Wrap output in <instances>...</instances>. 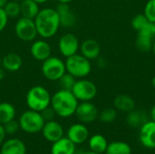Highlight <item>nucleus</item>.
<instances>
[{
	"mask_svg": "<svg viewBox=\"0 0 155 154\" xmlns=\"http://www.w3.org/2000/svg\"><path fill=\"white\" fill-rule=\"evenodd\" d=\"M45 121L41 115L40 112L28 109L25 111L18 119L20 129L26 133H40L44 127Z\"/></svg>",
	"mask_w": 155,
	"mask_h": 154,
	"instance_id": "5",
	"label": "nucleus"
},
{
	"mask_svg": "<svg viewBox=\"0 0 155 154\" xmlns=\"http://www.w3.org/2000/svg\"><path fill=\"white\" fill-rule=\"evenodd\" d=\"M72 93L80 102H91L97 94V87L92 81L81 78L76 80Z\"/></svg>",
	"mask_w": 155,
	"mask_h": 154,
	"instance_id": "7",
	"label": "nucleus"
},
{
	"mask_svg": "<svg viewBox=\"0 0 155 154\" xmlns=\"http://www.w3.org/2000/svg\"><path fill=\"white\" fill-rule=\"evenodd\" d=\"M8 0H0V8H3L5 6V5L7 3Z\"/></svg>",
	"mask_w": 155,
	"mask_h": 154,
	"instance_id": "40",
	"label": "nucleus"
},
{
	"mask_svg": "<svg viewBox=\"0 0 155 154\" xmlns=\"http://www.w3.org/2000/svg\"><path fill=\"white\" fill-rule=\"evenodd\" d=\"M79 101L74 95L72 91L60 89L51 97V107L55 114L61 118H69L75 113Z\"/></svg>",
	"mask_w": 155,
	"mask_h": 154,
	"instance_id": "2",
	"label": "nucleus"
},
{
	"mask_svg": "<svg viewBox=\"0 0 155 154\" xmlns=\"http://www.w3.org/2000/svg\"><path fill=\"white\" fill-rule=\"evenodd\" d=\"M22 65L23 59L15 53H9L2 57V67L7 72H17Z\"/></svg>",
	"mask_w": 155,
	"mask_h": 154,
	"instance_id": "19",
	"label": "nucleus"
},
{
	"mask_svg": "<svg viewBox=\"0 0 155 154\" xmlns=\"http://www.w3.org/2000/svg\"><path fill=\"white\" fill-rule=\"evenodd\" d=\"M43 137L49 143H54L64 136V130L61 123L54 120L45 123L41 131Z\"/></svg>",
	"mask_w": 155,
	"mask_h": 154,
	"instance_id": "11",
	"label": "nucleus"
},
{
	"mask_svg": "<svg viewBox=\"0 0 155 154\" xmlns=\"http://www.w3.org/2000/svg\"><path fill=\"white\" fill-rule=\"evenodd\" d=\"M30 53L35 60L44 62L45 60L51 56L52 47L49 44V43L45 41V39L42 38L33 41L30 47Z\"/></svg>",
	"mask_w": 155,
	"mask_h": 154,
	"instance_id": "12",
	"label": "nucleus"
},
{
	"mask_svg": "<svg viewBox=\"0 0 155 154\" xmlns=\"http://www.w3.org/2000/svg\"><path fill=\"white\" fill-rule=\"evenodd\" d=\"M5 70L3 67H1L0 68V81L3 80L5 78Z\"/></svg>",
	"mask_w": 155,
	"mask_h": 154,
	"instance_id": "38",
	"label": "nucleus"
},
{
	"mask_svg": "<svg viewBox=\"0 0 155 154\" xmlns=\"http://www.w3.org/2000/svg\"><path fill=\"white\" fill-rule=\"evenodd\" d=\"M55 10L59 16L60 25L65 28H71L76 24V15L69 6V4H58Z\"/></svg>",
	"mask_w": 155,
	"mask_h": 154,
	"instance_id": "15",
	"label": "nucleus"
},
{
	"mask_svg": "<svg viewBox=\"0 0 155 154\" xmlns=\"http://www.w3.org/2000/svg\"><path fill=\"white\" fill-rule=\"evenodd\" d=\"M37 34L43 39H49L54 36L59 28L60 21L55 8L45 7L40 9L37 15L34 19Z\"/></svg>",
	"mask_w": 155,
	"mask_h": 154,
	"instance_id": "1",
	"label": "nucleus"
},
{
	"mask_svg": "<svg viewBox=\"0 0 155 154\" xmlns=\"http://www.w3.org/2000/svg\"><path fill=\"white\" fill-rule=\"evenodd\" d=\"M66 73L72 74L76 79L85 78L92 72L91 61L81 54H75L65 59Z\"/></svg>",
	"mask_w": 155,
	"mask_h": 154,
	"instance_id": "4",
	"label": "nucleus"
},
{
	"mask_svg": "<svg viewBox=\"0 0 155 154\" xmlns=\"http://www.w3.org/2000/svg\"><path fill=\"white\" fill-rule=\"evenodd\" d=\"M105 154H132V148L125 142L115 141L108 143Z\"/></svg>",
	"mask_w": 155,
	"mask_h": 154,
	"instance_id": "26",
	"label": "nucleus"
},
{
	"mask_svg": "<svg viewBox=\"0 0 155 154\" xmlns=\"http://www.w3.org/2000/svg\"><path fill=\"white\" fill-rule=\"evenodd\" d=\"M74 154H100V153H97V152H93V151H89V152H81V153H75Z\"/></svg>",
	"mask_w": 155,
	"mask_h": 154,
	"instance_id": "41",
	"label": "nucleus"
},
{
	"mask_svg": "<svg viewBox=\"0 0 155 154\" xmlns=\"http://www.w3.org/2000/svg\"><path fill=\"white\" fill-rule=\"evenodd\" d=\"M4 128H5V133L6 135H13L15 133H16L18 132V130L20 129L19 127V123H18V121H15V119L5 123L4 124Z\"/></svg>",
	"mask_w": 155,
	"mask_h": 154,
	"instance_id": "32",
	"label": "nucleus"
},
{
	"mask_svg": "<svg viewBox=\"0 0 155 154\" xmlns=\"http://www.w3.org/2000/svg\"><path fill=\"white\" fill-rule=\"evenodd\" d=\"M13 1H16V2H20V1H22V0H13Z\"/></svg>",
	"mask_w": 155,
	"mask_h": 154,
	"instance_id": "46",
	"label": "nucleus"
},
{
	"mask_svg": "<svg viewBox=\"0 0 155 154\" xmlns=\"http://www.w3.org/2000/svg\"><path fill=\"white\" fill-rule=\"evenodd\" d=\"M52 95L48 90L42 85H35L31 87L25 95V103L28 109L42 112L46 107L50 106Z\"/></svg>",
	"mask_w": 155,
	"mask_h": 154,
	"instance_id": "3",
	"label": "nucleus"
},
{
	"mask_svg": "<svg viewBox=\"0 0 155 154\" xmlns=\"http://www.w3.org/2000/svg\"><path fill=\"white\" fill-rule=\"evenodd\" d=\"M41 72L44 77L49 81H58L65 73V63L56 56H50L42 62Z\"/></svg>",
	"mask_w": 155,
	"mask_h": 154,
	"instance_id": "6",
	"label": "nucleus"
},
{
	"mask_svg": "<svg viewBox=\"0 0 155 154\" xmlns=\"http://www.w3.org/2000/svg\"><path fill=\"white\" fill-rule=\"evenodd\" d=\"M2 67V57L0 56V68Z\"/></svg>",
	"mask_w": 155,
	"mask_h": 154,
	"instance_id": "45",
	"label": "nucleus"
},
{
	"mask_svg": "<svg viewBox=\"0 0 155 154\" xmlns=\"http://www.w3.org/2000/svg\"><path fill=\"white\" fill-rule=\"evenodd\" d=\"M142 31H144L149 35H151L152 37L155 38V22H149L147 26Z\"/></svg>",
	"mask_w": 155,
	"mask_h": 154,
	"instance_id": "35",
	"label": "nucleus"
},
{
	"mask_svg": "<svg viewBox=\"0 0 155 154\" xmlns=\"http://www.w3.org/2000/svg\"><path fill=\"white\" fill-rule=\"evenodd\" d=\"M66 137L75 145L83 144L89 139V130L84 123H74L68 128L66 132Z\"/></svg>",
	"mask_w": 155,
	"mask_h": 154,
	"instance_id": "13",
	"label": "nucleus"
},
{
	"mask_svg": "<svg viewBox=\"0 0 155 154\" xmlns=\"http://www.w3.org/2000/svg\"><path fill=\"white\" fill-rule=\"evenodd\" d=\"M152 52H153V54L155 55V39L154 41H153V48H152Z\"/></svg>",
	"mask_w": 155,
	"mask_h": 154,
	"instance_id": "43",
	"label": "nucleus"
},
{
	"mask_svg": "<svg viewBox=\"0 0 155 154\" xmlns=\"http://www.w3.org/2000/svg\"><path fill=\"white\" fill-rule=\"evenodd\" d=\"M143 14L150 22H155V0H149L146 3Z\"/></svg>",
	"mask_w": 155,
	"mask_h": 154,
	"instance_id": "31",
	"label": "nucleus"
},
{
	"mask_svg": "<svg viewBox=\"0 0 155 154\" xmlns=\"http://www.w3.org/2000/svg\"><path fill=\"white\" fill-rule=\"evenodd\" d=\"M58 49L60 54L67 58L78 53L80 49V43L75 34L66 33L63 34L58 41Z\"/></svg>",
	"mask_w": 155,
	"mask_h": 154,
	"instance_id": "9",
	"label": "nucleus"
},
{
	"mask_svg": "<svg viewBox=\"0 0 155 154\" xmlns=\"http://www.w3.org/2000/svg\"><path fill=\"white\" fill-rule=\"evenodd\" d=\"M114 108L124 113H129L135 109V101L127 94H119L114 100Z\"/></svg>",
	"mask_w": 155,
	"mask_h": 154,
	"instance_id": "21",
	"label": "nucleus"
},
{
	"mask_svg": "<svg viewBox=\"0 0 155 154\" xmlns=\"http://www.w3.org/2000/svg\"><path fill=\"white\" fill-rule=\"evenodd\" d=\"M20 11L21 16L35 19L40 11L39 4L34 0H22L20 1Z\"/></svg>",
	"mask_w": 155,
	"mask_h": 154,
	"instance_id": "22",
	"label": "nucleus"
},
{
	"mask_svg": "<svg viewBox=\"0 0 155 154\" xmlns=\"http://www.w3.org/2000/svg\"><path fill=\"white\" fill-rule=\"evenodd\" d=\"M76 118L82 123H91L98 119L99 111L91 102H81L78 103L74 113Z\"/></svg>",
	"mask_w": 155,
	"mask_h": 154,
	"instance_id": "10",
	"label": "nucleus"
},
{
	"mask_svg": "<svg viewBox=\"0 0 155 154\" xmlns=\"http://www.w3.org/2000/svg\"><path fill=\"white\" fill-rule=\"evenodd\" d=\"M59 84L61 86V89L64 90H68V91H72L75 82H76V78L74 77L72 74L65 73L59 80Z\"/></svg>",
	"mask_w": 155,
	"mask_h": 154,
	"instance_id": "30",
	"label": "nucleus"
},
{
	"mask_svg": "<svg viewBox=\"0 0 155 154\" xmlns=\"http://www.w3.org/2000/svg\"><path fill=\"white\" fill-rule=\"evenodd\" d=\"M139 140L143 147L155 149V122L147 121L140 127Z\"/></svg>",
	"mask_w": 155,
	"mask_h": 154,
	"instance_id": "14",
	"label": "nucleus"
},
{
	"mask_svg": "<svg viewBox=\"0 0 155 154\" xmlns=\"http://www.w3.org/2000/svg\"><path fill=\"white\" fill-rule=\"evenodd\" d=\"M154 38L149 35L144 31H140L137 34L136 37V48L142 52V53H148L152 52L153 44Z\"/></svg>",
	"mask_w": 155,
	"mask_h": 154,
	"instance_id": "23",
	"label": "nucleus"
},
{
	"mask_svg": "<svg viewBox=\"0 0 155 154\" xmlns=\"http://www.w3.org/2000/svg\"><path fill=\"white\" fill-rule=\"evenodd\" d=\"M16 110L15 106L7 102L0 103V123L5 124L15 119Z\"/></svg>",
	"mask_w": 155,
	"mask_h": 154,
	"instance_id": "25",
	"label": "nucleus"
},
{
	"mask_svg": "<svg viewBox=\"0 0 155 154\" xmlns=\"http://www.w3.org/2000/svg\"><path fill=\"white\" fill-rule=\"evenodd\" d=\"M1 154H26V146L25 143L18 138L5 140L1 144Z\"/></svg>",
	"mask_w": 155,
	"mask_h": 154,
	"instance_id": "16",
	"label": "nucleus"
},
{
	"mask_svg": "<svg viewBox=\"0 0 155 154\" xmlns=\"http://www.w3.org/2000/svg\"><path fill=\"white\" fill-rule=\"evenodd\" d=\"M81 54L88 60L97 59L101 53V46L99 43L94 39H85L80 44Z\"/></svg>",
	"mask_w": 155,
	"mask_h": 154,
	"instance_id": "17",
	"label": "nucleus"
},
{
	"mask_svg": "<svg viewBox=\"0 0 155 154\" xmlns=\"http://www.w3.org/2000/svg\"><path fill=\"white\" fill-rule=\"evenodd\" d=\"M149 22L150 21L147 19L144 14H138L132 19L131 25L134 30H136L137 32H140L147 26Z\"/></svg>",
	"mask_w": 155,
	"mask_h": 154,
	"instance_id": "29",
	"label": "nucleus"
},
{
	"mask_svg": "<svg viewBox=\"0 0 155 154\" xmlns=\"http://www.w3.org/2000/svg\"><path fill=\"white\" fill-rule=\"evenodd\" d=\"M9 17L5 14L4 8H0V33L5 30V28L7 25Z\"/></svg>",
	"mask_w": 155,
	"mask_h": 154,
	"instance_id": "34",
	"label": "nucleus"
},
{
	"mask_svg": "<svg viewBox=\"0 0 155 154\" xmlns=\"http://www.w3.org/2000/svg\"><path fill=\"white\" fill-rule=\"evenodd\" d=\"M15 33L24 42H33L38 35L34 19L21 16L15 25Z\"/></svg>",
	"mask_w": 155,
	"mask_h": 154,
	"instance_id": "8",
	"label": "nucleus"
},
{
	"mask_svg": "<svg viewBox=\"0 0 155 154\" xmlns=\"http://www.w3.org/2000/svg\"><path fill=\"white\" fill-rule=\"evenodd\" d=\"M5 136H6V133H5V131L4 125L0 123V146H1V144L5 142Z\"/></svg>",
	"mask_w": 155,
	"mask_h": 154,
	"instance_id": "36",
	"label": "nucleus"
},
{
	"mask_svg": "<svg viewBox=\"0 0 155 154\" xmlns=\"http://www.w3.org/2000/svg\"><path fill=\"white\" fill-rule=\"evenodd\" d=\"M75 152L76 145L64 136L53 143L51 146V154H74Z\"/></svg>",
	"mask_w": 155,
	"mask_h": 154,
	"instance_id": "18",
	"label": "nucleus"
},
{
	"mask_svg": "<svg viewBox=\"0 0 155 154\" xmlns=\"http://www.w3.org/2000/svg\"><path fill=\"white\" fill-rule=\"evenodd\" d=\"M117 117V111L115 108L108 107L104 109L102 112L99 113L98 119L103 123H112L116 120Z\"/></svg>",
	"mask_w": 155,
	"mask_h": 154,
	"instance_id": "27",
	"label": "nucleus"
},
{
	"mask_svg": "<svg viewBox=\"0 0 155 154\" xmlns=\"http://www.w3.org/2000/svg\"><path fill=\"white\" fill-rule=\"evenodd\" d=\"M58 4H70L73 0H56Z\"/></svg>",
	"mask_w": 155,
	"mask_h": 154,
	"instance_id": "39",
	"label": "nucleus"
},
{
	"mask_svg": "<svg viewBox=\"0 0 155 154\" xmlns=\"http://www.w3.org/2000/svg\"><path fill=\"white\" fill-rule=\"evenodd\" d=\"M35 2H36L37 4H39V5H41V4H45V3H46L47 1H49V0H34Z\"/></svg>",
	"mask_w": 155,
	"mask_h": 154,
	"instance_id": "42",
	"label": "nucleus"
},
{
	"mask_svg": "<svg viewBox=\"0 0 155 154\" xmlns=\"http://www.w3.org/2000/svg\"><path fill=\"white\" fill-rule=\"evenodd\" d=\"M127 113L126 123L132 128H140L148 121L147 114L144 111L134 109Z\"/></svg>",
	"mask_w": 155,
	"mask_h": 154,
	"instance_id": "20",
	"label": "nucleus"
},
{
	"mask_svg": "<svg viewBox=\"0 0 155 154\" xmlns=\"http://www.w3.org/2000/svg\"><path fill=\"white\" fill-rule=\"evenodd\" d=\"M152 85L155 88V75L153 77V79H152Z\"/></svg>",
	"mask_w": 155,
	"mask_h": 154,
	"instance_id": "44",
	"label": "nucleus"
},
{
	"mask_svg": "<svg viewBox=\"0 0 155 154\" xmlns=\"http://www.w3.org/2000/svg\"><path fill=\"white\" fill-rule=\"evenodd\" d=\"M5 14L9 18H15L21 15V11H20V3L13 0H8L7 3L3 7Z\"/></svg>",
	"mask_w": 155,
	"mask_h": 154,
	"instance_id": "28",
	"label": "nucleus"
},
{
	"mask_svg": "<svg viewBox=\"0 0 155 154\" xmlns=\"http://www.w3.org/2000/svg\"><path fill=\"white\" fill-rule=\"evenodd\" d=\"M40 113H41V115L43 116V118H44V120H45V122L54 120V116L56 115V114H55V112H54V109L51 107V105L48 106V107H46L45 109H44V110H43L42 112H40Z\"/></svg>",
	"mask_w": 155,
	"mask_h": 154,
	"instance_id": "33",
	"label": "nucleus"
},
{
	"mask_svg": "<svg viewBox=\"0 0 155 154\" xmlns=\"http://www.w3.org/2000/svg\"><path fill=\"white\" fill-rule=\"evenodd\" d=\"M88 145L90 151H93L97 153H104L106 151L108 146V142L106 138L102 134H94L91 136L88 140Z\"/></svg>",
	"mask_w": 155,
	"mask_h": 154,
	"instance_id": "24",
	"label": "nucleus"
},
{
	"mask_svg": "<svg viewBox=\"0 0 155 154\" xmlns=\"http://www.w3.org/2000/svg\"><path fill=\"white\" fill-rule=\"evenodd\" d=\"M0 154H1V152H0Z\"/></svg>",
	"mask_w": 155,
	"mask_h": 154,
	"instance_id": "47",
	"label": "nucleus"
},
{
	"mask_svg": "<svg viewBox=\"0 0 155 154\" xmlns=\"http://www.w3.org/2000/svg\"><path fill=\"white\" fill-rule=\"evenodd\" d=\"M150 117H151V120L155 122V104L152 107L151 111H150Z\"/></svg>",
	"mask_w": 155,
	"mask_h": 154,
	"instance_id": "37",
	"label": "nucleus"
}]
</instances>
